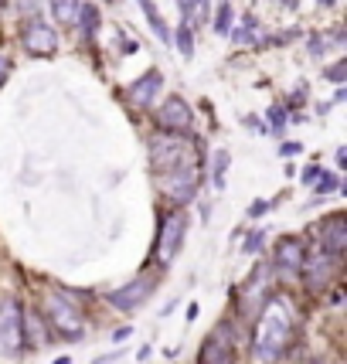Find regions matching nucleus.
I'll return each instance as SVG.
<instances>
[{
    "label": "nucleus",
    "instance_id": "a211bd4d",
    "mask_svg": "<svg viewBox=\"0 0 347 364\" xmlns=\"http://www.w3.org/2000/svg\"><path fill=\"white\" fill-rule=\"evenodd\" d=\"M78 4H82V0H48V7H51V18H55V24H61V28H75Z\"/></svg>",
    "mask_w": 347,
    "mask_h": 364
},
{
    "label": "nucleus",
    "instance_id": "20e7f679",
    "mask_svg": "<svg viewBox=\"0 0 347 364\" xmlns=\"http://www.w3.org/2000/svg\"><path fill=\"white\" fill-rule=\"evenodd\" d=\"M184 238H188V214L177 208L167 211V214L160 218V225H157V242H154L157 262H160V266H171L174 255L184 245Z\"/></svg>",
    "mask_w": 347,
    "mask_h": 364
},
{
    "label": "nucleus",
    "instance_id": "393cba45",
    "mask_svg": "<svg viewBox=\"0 0 347 364\" xmlns=\"http://www.w3.org/2000/svg\"><path fill=\"white\" fill-rule=\"evenodd\" d=\"M262 245H266V229H252L249 235H245V242H242V252H245V255H259Z\"/></svg>",
    "mask_w": 347,
    "mask_h": 364
},
{
    "label": "nucleus",
    "instance_id": "39448f33",
    "mask_svg": "<svg viewBox=\"0 0 347 364\" xmlns=\"http://www.w3.org/2000/svg\"><path fill=\"white\" fill-rule=\"evenodd\" d=\"M197 184H201V164L197 160L160 174V191H164V198L171 205H191L197 198Z\"/></svg>",
    "mask_w": 347,
    "mask_h": 364
},
{
    "label": "nucleus",
    "instance_id": "c9c22d12",
    "mask_svg": "<svg viewBox=\"0 0 347 364\" xmlns=\"http://www.w3.org/2000/svg\"><path fill=\"white\" fill-rule=\"evenodd\" d=\"M344 164H347V150H344V147H341V150H337V167L344 171Z\"/></svg>",
    "mask_w": 347,
    "mask_h": 364
},
{
    "label": "nucleus",
    "instance_id": "7c9ffc66",
    "mask_svg": "<svg viewBox=\"0 0 347 364\" xmlns=\"http://www.w3.org/2000/svg\"><path fill=\"white\" fill-rule=\"evenodd\" d=\"M303 102H307V89L300 85V89H296V92L289 96V109H293V106H303Z\"/></svg>",
    "mask_w": 347,
    "mask_h": 364
},
{
    "label": "nucleus",
    "instance_id": "f257e3e1",
    "mask_svg": "<svg viewBox=\"0 0 347 364\" xmlns=\"http://www.w3.org/2000/svg\"><path fill=\"white\" fill-rule=\"evenodd\" d=\"M289 341H293V317H289V303L283 296H269L266 300V313L259 317L255 334H252V361L255 364H272L286 354Z\"/></svg>",
    "mask_w": 347,
    "mask_h": 364
},
{
    "label": "nucleus",
    "instance_id": "f8f14e48",
    "mask_svg": "<svg viewBox=\"0 0 347 364\" xmlns=\"http://www.w3.org/2000/svg\"><path fill=\"white\" fill-rule=\"evenodd\" d=\"M160 89H164V72H160V68H150V72H143L140 78L130 82L126 99H130V106H136V109H150Z\"/></svg>",
    "mask_w": 347,
    "mask_h": 364
},
{
    "label": "nucleus",
    "instance_id": "f3484780",
    "mask_svg": "<svg viewBox=\"0 0 347 364\" xmlns=\"http://www.w3.org/2000/svg\"><path fill=\"white\" fill-rule=\"evenodd\" d=\"M48 341L44 324H41V313H28L24 310V347H41Z\"/></svg>",
    "mask_w": 347,
    "mask_h": 364
},
{
    "label": "nucleus",
    "instance_id": "cd10ccee",
    "mask_svg": "<svg viewBox=\"0 0 347 364\" xmlns=\"http://www.w3.org/2000/svg\"><path fill=\"white\" fill-rule=\"evenodd\" d=\"M303 154V143L300 140H286L283 147H279V157H300Z\"/></svg>",
    "mask_w": 347,
    "mask_h": 364
},
{
    "label": "nucleus",
    "instance_id": "473e14b6",
    "mask_svg": "<svg viewBox=\"0 0 347 364\" xmlns=\"http://www.w3.org/2000/svg\"><path fill=\"white\" fill-rule=\"evenodd\" d=\"M130 334H133V327H119V330L113 334V341H116V344H123V341H126Z\"/></svg>",
    "mask_w": 347,
    "mask_h": 364
},
{
    "label": "nucleus",
    "instance_id": "f03ea898",
    "mask_svg": "<svg viewBox=\"0 0 347 364\" xmlns=\"http://www.w3.org/2000/svg\"><path fill=\"white\" fill-rule=\"evenodd\" d=\"M41 317L48 320L51 330H58L65 341H82L85 334V320H82V307H78V296L72 289H48L44 293V307H41Z\"/></svg>",
    "mask_w": 347,
    "mask_h": 364
},
{
    "label": "nucleus",
    "instance_id": "0eeeda50",
    "mask_svg": "<svg viewBox=\"0 0 347 364\" xmlns=\"http://www.w3.org/2000/svg\"><path fill=\"white\" fill-rule=\"evenodd\" d=\"M24 347V310L14 296L0 300V351L4 354H18Z\"/></svg>",
    "mask_w": 347,
    "mask_h": 364
},
{
    "label": "nucleus",
    "instance_id": "6ab92c4d",
    "mask_svg": "<svg viewBox=\"0 0 347 364\" xmlns=\"http://www.w3.org/2000/svg\"><path fill=\"white\" fill-rule=\"evenodd\" d=\"M171 44L181 51V58H184V61H191V58H194V28H191V24H184V20H181V28H177V31H171Z\"/></svg>",
    "mask_w": 347,
    "mask_h": 364
},
{
    "label": "nucleus",
    "instance_id": "4c0bfd02",
    "mask_svg": "<svg viewBox=\"0 0 347 364\" xmlns=\"http://www.w3.org/2000/svg\"><path fill=\"white\" fill-rule=\"evenodd\" d=\"M320 4H327V7H334V0H320Z\"/></svg>",
    "mask_w": 347,
    "mask_h": 364
},
{
    "label": "nucleus",
    "instance_id": "f704fd0d",
    "mask_svg": "<svg viewBox=\"0 0 347 364\" xmlns=\"http://www.w3.org/2000/svg\"><path fill=\"white\" fill-rule=\"evenodd\" d=\"M7 72H11V61L0 55V85H4V78H7Z\"/></svg>",
    "mask_w": 347,
    "mask_h": 364
},
{
    "label": "nucleus",
    "instance_id": "ddd939ff",
    "mask_svg": "<svg viewBox=\"0 0 347 364\" xmlns=\"http://www.w3.org/2000/svg\"><path fill=\"white\" fill-rule=\"evenodd\" d=\"M320 249L330 252V255H341L344 259L347 249V214H330L327 222L320 225Z\"/></svg>",
    "mask_w": 347,
    "mask_h": 364
},
{
    "label": "nucleus",
    "instance_id": "c85d7f7f",
    "mask_svg": "<svg viewBox=\"0 0 347 364\" xmlns=\"http://www.w3.org/2000/svg\"><path fill=\"white\" fill-rule=\"evenodd\" d=\"M320 174H324V167H320V164H310L307 171L300 174V181H303V184H313V181H317Z\"/></svg>",
    "mask_w": 347,
    "mask_h": 364
},
{
    "label": "nucleus",
    "instance_id": "2f4dec72",
    "mask_svg": "<svg viewBox=\"0 0 347 364\" xmlns=\"http://www.w3.org/2000/svg\"><path fill=\"white\" fill-rule=\"evenodd\" d=\"M116 361H119V351H109V354H99L92 364H116Z\"/></svg>",
    "mask_w": 347,
    "mask_h": 364
},
{
    "label": "nucleus",
    "instance_id": "412c9836",
    "mask_svg": "<svg viewBox=\"0 0 347 364\" xmlns=\"http://www.w3.org/2000/svg\"><path fill=\"white\" fill-rule=\"evenodd\" d=\"M143 14H147V24L154 28L157 41H164V44H171V28H167V20L157 14V7L150 4V0H143Z\"/></svg>",
    "mask_w": 347,
    "mask_h": 364
},
{
    "label": "nucleus",
    "instance_id": "9b49d317",
    "mask_svg": "<svg viewBox=\"0 0 347 364\" xmlns=\"http://www.w3.org/2000/svg\"><path fill=\"white\" fill-rule=\"evenodd\" d=\"M157 130H171V133H188L194 123V113L191 106L184 102L181 96H167L160 102V109H157Z\"/></svg>",
    "mask_w": 347,
    "mask_h": 364
},
{
    "label": "nucleus",
    "instance_id": "5701e85b",
    "mask_svg": "<svg viewBox=\"0 0 347 364\" xmlns=\"http://www.w3.org/2000/svg\"><path fill=\"white\" fill-rule=\"evenodd\" d=\"M310 188H313V194L324 201V198H330L334 191H341V177H337L334 171H324L317 181H313V184H310Z\"/></svg>",
    "mask_w": 347,
    "mask_h": 364
},
{
    "label": "nucleus",
    "instance_id": "9d476101",
    "mask_svg": "<svg viewBox=\"0 0 347 364\" xmlns=\"http://www.w3.org/2000/svg\"><path fill=\"white\" fill-rule=\"evenodd\" d=\"M20 44H24V51L28 55H51L58 48V31L48 24V20H41V18H31L28 20V28L20 31Z\"/></svg>",
    "mask_w": 347,
    "mask_h": 364
},
{
    "label": "nucleus",
    "instance_id": "c756f323",
    "mask_svg": "<svg viewBox=\"0 0 347 364\" xmlns=\"http://www.w3.org/2000/svg\"><path fill=\"white\" fill-rule=\"evenodd\" d=\"M269 208H272L269 201H252V205H249V218H262Z\"/></svg>",
    "mask_w": 347,
    "mask_h": 364
},
{
    "label": "nucleus",
    "instance_id": "6e6552de",
    "mask_svg": "<svg viewBox=\"0 0 347 364\" xmlns=\"http://www.w3.org/2000/svg\"><path fill=\"white\" fill-rule=\"evenodd\" d=\"M157 286V279L154 276H136V279H130L126 286H119V289H109L106 293V300H109V307L116 310H123V313H133V310H140L147 300H150V293H154Z\"/></svg>",
    "mask_w": 347,
    "mask_h": 364
},
{
    "label": "nucleus",
    "instance_id": "b1692460",
    "mask_svg": "<svg viewBox=\"0 0 347 364\" xmlns=\"http://www.w3.org/2000/svg\"><path fill=\"white\" fill-rule=\"evenodd\" d=\"M231 20H235V11H231V4L229 0H221V4H218V14H214V31H218V35H229L231 31Z\"/></svg>",
    "mask_w": 347,
    "mask_h": 364
},
{
    "label": "nucleus",
    "instance_id": "aec40b11",
    "mask_svg": "<svg viewBox=\"0 0 347 364\" xmlns=\"http://www.w3.org/2000/svg\"><path fill=\"white\" fill-rule=\"evenodd\" d=\"M255 31H259V20L252 18V14H245L242 24H235L229 31V38L235 41V44H255Z\"/></svg>",
    "mask_w": 347,
    "mask_h": 364
},
{
    "label": "nucleus",
    "instance_id": "2eb2a0df",
    "mask_svg": "<svg viewBox=\"0 0 347 364\" xmlns=\"http://www.w3.org/2000/svg\"><path fill=\"white\" fill-rule=\"evenodd\" d=\"M177 7H181V20L184 24H205V20H212V11H208V0H177Z\"/></svg>",
    "mask_w": 347,
    "mask_h": 364
},
{
    "label": "nucleus",
    "instance_id": "72a5a7b5",
    "mask_svg": "<svg viewBox=\"0 0 347 364\" xmlns=\"http://www.w3.org/2000/svg\"><path fill=\"white\" fill-rule=\"evenodd\" d=\"M150 354H154V347H150V344H143L140 351H136V361H147Z\"/></svg>",
    "mask_w": 347,
    "mask_h": 364
},
{
    "label": "nucleus",
    "instance_id": "bb28decb",
    "mask_svg": "<svg viewBox=\"0 0 347 364\" xmlns=\"http://www.w3.org/2000/svg\"><path fill=\"white\" fill-rule=\"evenodd\" d=\"M266 116H269V119H266V130H283V126H286V119H289V113L283 109V106H272Z\"/></svg>",
    "mask_w": 347,
    "mask_h": 364
},
{
    "label": "nucleus",
    "instance_id": "dca6fc26",
    "mask_svg": "<svg viewBox=\"0 0 347 364\" xmlns=\"http://www.w3.org/2000/svg\"><path fill=\"white\" fill-rule=\"evenodd\" d=\"M75 28H78V35H82L85 41L96 38V31H99V7L96 4H78Z\"/></svg>",
    "mask_w": 347,
    "mask_h": 364
},
{
    "label": "nucleus",
    "instance_id": "4468645a",
    "mask_svg": "<svg viewBox=\"0 0 347 364\" xmlns=\"http://www.w3.org/2000/svg\"><path fill=\"white\" fill-rule=\"evenodd\" d=\"M197 364H235V344L231 341H221V337H208L201 344V354H197Z\"/></svg>",
    "mask_w": 347,
    "mask_h": 364
},
{
    "label": "nucleus",
    "instance_id": "7ed1b4c3",
    "mask_svg": "<svg viewBox=\"0 0 347 364\" xmlns=\"http://www.w3.org/2000/svg\"><path fill=\"white\" fill-rule=\"evenodd\" d=\"M194 160H197L194 140H188L184 133H171V130H154V136H150V164H154L157 177L174 171V167L194 164Z\"/></svg>",
    "mask_w": 347,
    "mask_h": 364
},
{
    "label": "nucleus",
    "instance_id": "e433bc0d",
    "mask_svg": "<svg viewBox=\"0 0 347 364\" xmlns=\"http://www.w3.org/2000/svg\"><path fill=\"white\" fill-rule=\"evenodd\" d=\"M283 4H286V7H296V0H283Z\"/></svg>",
    "mask_w": 347,
    "mask_h": 364
},
{
    "label": "nucleus",
    "instance_id": "4be33fe9",
    "mask_svg": "<svg viewBox=\"0 0 347 364\" xmlns=\"http://www.w3.org/2000/svg\"><path fill=\"white\" fill-rule=\"evenodd\" d=\"M229 164H231L229 150H214L212 154V184L218 188V191L225 188V171H229Z\"/></svg>",
    "mask_w": 347,
    "mask_h": 364
},
{
    "label": "nucleus",
    "instance_id": "a878e982",
    "mask_svg": "<svg viewBox=\"0 0 347 364\" xmlns=\"http://www.w3.org/2000/svg\"><path fill=\"white\" fill-rule=\"evenodd\" d=\"M324 78L334 82V85H344L347 82V61H334L330 68H324Z\"/></svg>",
    "mask_w": 347,
    "mask_h": 364
},
{
    "label": "nucleus",
    "instance_id": "423d86ee",
    "mask_svg": "<svg viewBox=\"0 0 347 364\" xmlns=\"http://www.w3.org/2000/svg\"><path fill=\"white\" fill-rule=\"evenodd\" d=\"M337 272H341V255H330L320 245H317V252H307L303 266H300V276L307 279L310 293H324L337 279Z\"/></svg>",
    "mask_w": 347,
    "mask_h": 364
},
{
    "label": "nucleus",
    "instance_id": "1a4fd4ad",
    "mask_svg": "<svg viewBox=\"0 0 347 364\" xmlns=\"http://www.w3.org/2000/svg\"><path fill=\"white\" fill-rule=\"evenodd\" d=\"M303 255H307V242L300 235H283L279 245H276V255H272V266L283 279H296L300 266H303Z\"/></svg>",
    "mask_w": 347,
    "mask_h": 364
}]
</instances>
